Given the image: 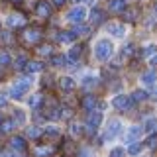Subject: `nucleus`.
Returning a JSON list of instances; mask_svg holds the SVG:
<instances>
[{"mask_svg": "<svg viewBox=\"0 0 157 157\" xmlns=\"http://www.w3.org/2000/svg\"><path fill=\"white\" fill-rule=\"evenodd\" d=\"M59 85H61V88H63L65 92H71L73 88H75V81H73L71 77H63L61 81H59Z\"/></svg>", "mask_w": 157, "mask_h": 157, "instance_id": "obj_22", "label": "nucleus"}, {"mask_svg": "<svg viewBox=\"0 0 157 157\" xmlns=\"http://www.w3.org/2000/svg\"><path fill=\"white\" fill-rule=\"evenodd\" d=\"M78 157H90V153H88V151H82V153L78 155Z\"/></svg>", "mask_w": 157, "mask_h": 157, "instance_id": "obj_48", "label": "nucleus"}, {"mask_svg": "<svg viewBox=\"0 0 157 157\" xmlns=\"http://www.w3.org/2000/svg\"><path fill=\"white\" fill-rule=\"evenodd\" d=\"M12 63V57H10L8 51H0V67H6Z\"/></svg>", "mask_w": 157, "mask_h": 157, "instance_id": "obj_27", "label": "nucleus"}, {"mask_svg": "<svg viewBox=\"0 0 157 157\" xmlns=\"http://www.w3.org/2000/svg\"><path fill=\"white\" fill-rule=\"evenodd\" d=\"M149 96H153V98H157V88H151V92H149Z\"/></svg>", "mask_w": 157, "mask_h": 157, "instance_id": "obj_47", "label": "nucleus"}, {"mask_svg": "<svg viewBox=\"0 0 157 157\" xmlns=\"http://www.w3.org/2000/svg\"><path fill=\"white\" fill-rule=\"evenodd\" d=\"M145 134H153V132L157 130V118H149V120L145 122Z\"/></svg>", "mask_w": 157, "mask_h": 157, "instance_id": "obj_25", "label": "nucleus"}, {"mask_svg": "<svg viewBox=\"0 0 157 157\" xmlns=\"http://www.w3.org/2000/svg\"><path fill=\"white\" fill-rule=\"evenodd\" d=\"M16 128V122L14 120H2L0 122V134H10Z\"/></svg>", "mask_w": 157, "mask_h": 157, "instance_id": "obj_19", "label": "nucleus"}, {"mask_svg": "<svg viewBox=\"0 0 157 157\" xmlns=\"http://www.w3.org/2000/svg\"><path fill=\"white\" fill-rule=\"evenodd\" d=\"M75 33H77V36H88V33H90V29H88L86 26H78L75 29Z\"/></svg>", "mask_w": 157, "mask_h": 157, "instance_id": "obj_36", "label": "nucleus"}, {"mask_svg": "<svg viewBox=\"0 0 157 157\" xmlns=\"http://www.w3.org/2000/svg\"><path fill=\"white\" fill-rule=\"evenodd\" d=\"M147 147H151V149H155V147H157V136H151L149 140H147Z\"/></svg>", "mask_w": 157, "mask_h": 157, "instance_id": "obj_39", "label": "nucleus"}, {"mask_svg": "<svg viewBox=\"0 0 157 157\" xmlns=\"http://www.w3.org/2000/svg\"><path fill=\"white\" fill-rule=\"evenodd\" d=\"M0 78H2V77H0Z\"/></svg>", "mask_w": 157, "mask_h": 157, "instance_id": "obj_52", "label": "nucleus"}, {"mask_svg": "<svg viewBox=\"0 0 157 157\" xmlns=\"http://www.w3.org/2000/svg\"><path fill=\"white\" fill-rule=\"evenodd\" d=\"M10 145H12L14 149H18V151H24V149H26V140L20 137V136H16V137L10 140Z\"/></svg>", "mask_w": 157, "mask_h": 157, "instance_id": "obj_21", "label": "nucleus"}, {"mask_svg": "<svg viewBox=\"0 0 157 157\" xmlns=\"http://www.w3.org/2000/svg\"><path fill=\"white\" fill-rule=\"evenodd\" d=\"M104 20H106V14L102 12V10L94 8L90 12V24H92V26H96V24H104Z\"/></svg>", "mask_w": 157, "mask_h": 157, "instance_id": "obj_13", "label": "nucleus"}, {"mask_svg": "<svg viewBox=\"0 0 157 157\" xmlns=\"http://www.w3.org/2000/svg\"><path fill=\"white\" fill-rule=\"evenodd\" d=\"M24 71H26L28 75H36V73L43 71V63L41 61H28L26 67H24Z\"/></svg>", "mask_w": 157, "mask_h": 157, "instance_id": "obj_11", "label": "nucleus"}, {"mask_svg": "<svg viewBox=\"0 0 157 157\" xmlns=\"http://www.w3.org/2000/svg\"><path fill=\"white\" fill-rule=\"evenodd\" d=\"M94 82H96L94 75H86L85 78H82V85H85V86H90V85H94Z\"/></svg>", "mask_w": 157, "mask_h": 157, "instance_id": "obj_32", "label": "nucleus"}, {"mask_svg": "<svg viewBox=\"0 0 157 157\" xmlns=\"http://www.w3.org/2000/svg\"><path fill=\"white\" fill-rule=\"evenodd\" d=\"M39 39H41V32L36 29V28H29V29L24 32V41L29 43V45H32V43H37Z\"/></svg>", "mask_w": 157, "mask_h": 157, "instance_id": "obj_7", "label": "nucleus"}, {"mask_svg": "<svg viewBox=\"0 0 157 157\" xmlns=\"http://www.w3.org/2000/svg\"><path fill=\"white\" fill-rule=\"evenodd\" d=\"M59 116H61L63 120H67V118H71V116H73V112L69 110V108H63V110H61V114H59Z\"/></svg>", "mask_w": 157, "mask_h": 157, "instance_id": "obj_40", "label": "nucleus"}, {"mask_svg": "<svg viewBox=\"0 0 157 157\" xmlns=\"http://www.w3.org/2000/svg\"><path fill=\"white\" fill-rule=\"evenodd\" d=\"M65 59H67V57H55V59H53V65H57V67L63 65V63H65Z\"/></svg>", "mask_w": 157, "mask_h": 157, "instance_id": "obj_41", "label": "nucleus"}, {"mask_svg": "<svg viewBox=\"0 0 157 157\" xmlns=\"http://www.w3.org/2000/svg\"><path fill=\"white\" fill-rule=\"evenodd\" d=\"M26 24V16H22V14H10V16L6 18V26L8 28H20Z\"/></svg>", "mask_w": 157, "mask_h": 157, "instance_id": "obj_8", "label": "nucleus"}, {"mask_svg": "<svg viewBox=\"0 0 157 157\" xmlns=\"http://www.w3.org/2000/svg\"><path fill=\"white\" fill-rule=\"evenodd\" d=\"M41 102H43V96L41 94H33L32 98H29V106L36 110V108H41Z\"/></svg>", "mask_w": 157, "mask_h": 157, "instance_id": "obj_26", "label": "nucleus"}, {"mask_svg": "<svg viewBox=\"0 0 157 157\" xmlns=\"http://www.w3.org/2000/svg\"><path fill=\"white\" fill-rule=\"evenodd\" d=\"M75 39H77V33L75 32H61L57 36V41L59 43H65V45H67V43H73Z\"/></svg>", "mask_w": 157, "mask_h": 157, "instance_id": "obj_15", "label": "nucleus"}, {"mask_svg": "<svg viewBox=\"0 0 157 157\" xmlns=\"http://www.w3.org/2000/svg\"><path fill=\"white\" fill-rule=\"evenodd\" d=\"M86 124H88V128H90V130H96V128L102 124V114H100L98 110H96V112H90V116H88Z\"/></svg>", "mask_w": 157, "mask_h": 157, "instance_id": "obj_10", "label": "nucleus"}, {"mask_svg": "<svg viewBox=\"0 0 157 157\" xmlns=\"http://www.w3.org/2000/svg\"><path fill=\"white\" fill-rule=\"evenodd\" d=\"M140 151H141V144H132L130 149H128V153L130 155H140Z\"/></svg>", "mask_w": 157, "mask_h": 157, "instance_id": "obj_31", "label": "nucleus"}, {"mask_svg": "<svg viewBox=\"0 0 157 157\" xmlns=\"http://www.w3.org/2000/svg\"><path fill=\"white\" fill-rule=\"evenodd\" d=\"M81 57H82V45H73L71 49H69V53H67V59H69L71 63H77Z\"/></svg>", "mask_w": 157, "mask_h": 157, "instance_id": "obj_12", "label": "nucleus"}, {"mask_svg": "<svg viewBox=\"0 0 157 157\" xmlns=\"http://www.w3.org/2000/svg\"><path fill=\"white\" fill-rule=\"evenodd\" d=\"M0 41L10 43V41H12V33H10V32H0Z\"/></svg>", "mask_w": 157, "mask_h": 157, "instance_id": "obj_38", "label": "nucleus"}, {"mask_svg": "<svg viewBox=\"0 0 157 157\" xmlns=\"http://www.w3.org/2000/svg\"><path fill=\"white\" fill-rule=\"evenodd\" d=\"M45 132H47L49 136H59V130H57V128H47Z\"/></svg>", "mask_w": 157, "mask_h": 157, "instance_id": "obj_42", "label": "nucleus"}, {"mask_svg": "<svg viewBox=\"0 0 157 157\" xmlns=\"http://www.w3.org/2000/svg\"><path fill=\"white\" fill-rule=\"evenodd\" d=\"M14 118H16L20 124H24V122H26V114H24L22 110H16V112H14ZM18 122H16V124H18Z\"/></svg>", "mask_w": 157, "mask_h": 157, "instance_id": "obj_34", "label": "nucleus"}, {"mask_svg": "<svg viewBox=\"0 0 157 157\" xmlns=\"http://www.w3.org/2000/svg\"><path fill=\"white\" fill-rule=\"evenodd\" d=\"M14 157H18V155H14Z\"/></svg>", "mask_w": 157, "mask_h": 157, "instance_id": "obj_51", "label": "nucleus"}, {"mask_svg": "<svg viewBox=\"0 0 157 157\" xmlns=\"http://www.w3.org/2000/svg\"><path fill=\"white\" fill-rule=\"evenodd\" d=\"M141 134H144V130H141L140 126H132L130 130L126 132V137H124L126 144H136V141L140 140V136H141Z\"/></svg>", "mask_w": 157, "mask_h": 157, "instance_id": "obj_6", "label": "nucleus"}, {"mask_svg": "<svg viewBox=\"0 0 157 157\" xmlns=\"http://www.w3.org/2000/svg\"><path fill=\"white\" fill-rule=\"evenodd\" d=\"M86 16H88V12H86L85 6H75L73 10L67 12V20L69 22H75V24H82Z\"/></svg>", "mask_w": 157, "mask_h": 157, "instance_id": "obj_3", "label": "nucleus"}, {"mask_svg": "<svg viewBox=\"0 0 157 157\" xmlns=\"http://www.w3.org/2000/svg\"><path fill=\"white\" fill-rule=\"evenodd\" d=\"M10 2H14V4H18V2H22V0H10Z\"/></svg>", "mask_w": 157, "mask_h": 157, "instance_id": "obj_49", "label": "nucleus"}, {"mask_svg": "<svg viewBox=\"0 0 157 157\" xmlns=\"http://www.w3.org/2000/svg\"><path fill=\"white\" fill-rule=\"evenodd\" d=\"M124 147H114V149L110 151V157H124Z\"/></svg>", "mask_w": 157, "mask_h": 157, "instance_id": "obj_33", "label": "nucleus"}, {"mask_svg": "<svg viewBox=\"0 0 157 157\" xmlns=\"http://www.w3.org/2000/svg\"><path fill=\"white\" fill-rule=\"evenodd\" d=\"M145 98H149V92L144 90V88H137V90L132 92V100L134 102H144Z\"/></svg>", "mask_w": 157, "mask_h": 157, "instance_id": "obj_20", "label": "nucleus"}, {"mask_svg": "<svg viewBox=\"0 0 157 157\" xmlns=\"http://www.w3.org/2000/svg\"><path fill=\"white\" fill-rule=\"evenodd\" d=\"M132 53H134V45H132V43H126L124 49H122V53H120V59H128Z\"/></svg>", "mask_w": 157, "mask_h": 157, "instance_id": "obj_28", "label": "nucleus"}, {"mask_svg": "<svg viewBox=\"0 0 157 157\" xmlns=\"http://www.w3.org/2000/svg\"><path fill=\"white\" fill-rule=\"evenodd\" d=\"M0 157H14V153H8V151H2V153H0Z\"/></svg>", "mask_w": 157, "mask_h": 157, "instance_id": "obj_46", "label": "nucleus"}, {"mask_svg": "<svg viewBox=\"0 0 157 157\" xmlns=\"http://www.w3.org/2000/svg\"><path fill=\"white\" fill-rule=\"evenodd\" d=\"M112 53H114V43H112L110 39L102 37V39H98V41L94 43V57H96V61H100V63L108 61V59L112 57Z\"/></svg>", "mask_w": 157, "mask_h": 157, "instance_id": "obj_1", "label": "nucleus"}, {"mask_svg": "<svg viewBox=\"0 0 157 157\" xmlns=\"http://www.w3.org/2000/svg\"><path fill=\"white\" fill-rule=\"evenodd\" d=\"M108 33H110L112 37H116V39L126 37V28H124V24H112V26L108 28Z\"/></svg>", "mask_w": 157, "mask_h": 157, "instance_id": "obj_9", "label": "nucleus"}, {"mask_svg": "<svg viewBox=\"0 0 157 157\" xmlns=\"http://www.w3.org/2000/svg\"><path fill=\"white\" fill-rule=\"evenodd\" d=\"M157 51V49H155V45H151V43H149V45H147V47H144V51H141V55H144L145 59H151V57H153V53Z\"/></svg>", "mask_w": 157, "mask_h": 157, "instance_id": "obj_29", "label": "nucleus"}, {"mask_svg": "<svg viewBox=\"0 0 157 157\" xmlns=\"http://www.w3.org/2000/svg\"><path fill=\"white\" fill-rule=\"evenodd\" d=\"M75 2H82V0H75Z\"/></svg>", "mask_w": 157, "mask_h": 157, "instance_id": "obj_50", "label": "nucleus"}, {"mask_svg": "<svg viewBox=\"0 0 157 157\" xmlns=\"http://www.w3.org/2000/svg\"><path fill=\"white\" fill-rule=\"evenodd\" d=\"M39 136H41V130H39V128H29V130H28V137H29V140H39Z\"/></svg>", "mask_w": 157, "mask_h": 157, "instance_id": "obj_30", "label": "nucleus"}, {"mask_svg": "<svg viewBox=\"0 0 157 157\" xmlns=\"http://www.w3.org/2000/svg\"><path fill=\"white\" fill-rule=\"evenodd\" d=\"M108 10H110V12H116V14H122L126 10V2L124 0H110Z\"/></svg>", "mask_w": 157, "mask_h": 157, "instance_id": "obj_17", "label": "nucleus"}, {"mask_svg": "<svg viewBox=\"0 0 157 157\" xmlns=\"http://www.w3.org/2000/svg\"><path fill=\"white\" fill-rule=\"evenodd\" d=\"M112 106L118 108V110H128V108H132V98H128L124 94H118L112 98Z\"/></svg>", "mask_w": 157, "mask_h": 157, "instance_id": "obj_4", "label": "nucleus"}, {"mask_svg": "<svg viewBox=\"0 0 157 157\" xmlns=\"http://www.w3.org/2000/svg\"><path fill=\"white\" fill-rule=\"evenodd\" d=\"M53 153V149L49 145H37L36 147V157H49Z\"/></svg>", "mask_w": 157, "mask_h": 157, "instance_id": "obj_23", "label": "nucleus"}, {"mask_svg": "<svg viewBox=\"0 0 157 157\" xmlns=\"http://www.w3.org/2000/svg\"><path fill=\"white\" fill-rule=\"evenodd\" d=\"M4 106H6V98L0 96V108H4Z\"/></svg>", "mask_w": 157, "mask_h": 157, "instance_id": "obj_45", "label": "nucleus"}, {"mask_svg": "<svg viewBox=\"0 0 157 157\" xmlns=\"http://www.w3.org/2000/svg\"><path fill=\"white\" fill-rule=\"evenodd\" d=\"M37 53H39V55H51L53 49H51V45H45V47H39Z\"/></svg>", "mask_w": 157, "mask_h": 157, "instance_id": "obj_37", "label": "nucleus"}, {"mask_svg": "<svg viewBox=\"0 0 157 157\" xmlns=\"http://www.w3.org/2000/svg\"><path fill=\"white\" fill-rule=\"evenodd\" d=\"M136 18H137L136 10H130L128 14H124V20H126V22H136Z\"/></svg>", "mask_w": 157, "mask_h": 157, "instance_id": "obj_35", "label": "nucleus"}, {"mask_svg": "<svg viewBox=\"0 0 157 157\" xmlns=\"http://www.w3.org/2000/svg\"><path fill=\"white\" fill-rule=\"evenodd\" d=\"M155 81H157V73L155 71H145L144 75H141V82H144L145 86L155 85Z\"/></svg>", "mask_w": 157, "mask_h": 157, "instance_id": "obj_18", "label": "nucleus"}, {"mask_svg": "<svg viewBox=\"0 0 157 157\" xmlns=\"http://www.w3.org/2000/svg\"><path fill=\"white\" fill-rule=\"evenodd\" d=\"M69 132H71L73 137H78V136H81V132H82V124H81V122H71Z\"/></svg>", "mask_w": 157, "mask_h": 157, "instance_id": "obj_24", "label": "nucleus"}, {"mask_svg": "<svg viewBox=\"0 0 157 157\" xmlns=\"http://www.w3.org/2000/svg\"><path fill=\"white\" fill-rule=\"evenodd\" d=\"M96 96L94 94H86V96H82V100H81V106L85 108V110H92V108L96 106Z\"/></svg>", "mask_w": 157, "mask_h": 157, "instance_id": "obj_16", "label": "nucleus"}, {"mask_svg": "<svg viewBox=\"0 0 157 157\" xmlns=\"http://www.w3.org/2000/svg\"><path fill=\"white\" fill-rule=\"evenodd\" d=\"M120 132H122V120H112L110 124H108V128H106L104 137L106 140H112V137H116Z\"/></svg>", "mask_w": 157, "mask_h": 157, "instance_id": "obj_5", "label": "nucleus"}, {"mask_svg": "<svg viewBox=\"0 0 157 157\" xmlns=\"http://www.w3.org/2000/svg\"><path fill=\"white\" fill-rule=\"evenodd\" d=\"M149 63H151V65H153V67H157V51L153 53V57L149 59Z\"/></svg>", "mask_w": 157, "mask_h": 157, "instance_id": "obj_43", "label": "nucleus"}, {"mask_svg": "<svg viewBox=\"0 0 157 157\" xmlns=\"http://www.w3.org/2000/svg\"><path fill=\"white\" fill-rule=\"evenodd\" d=\"M65 2H67V0H53V4H55V6H63Z\"/></svg>", "mask_w": 157, "mask_h": 157, "instance_id": "obj_44", "label": "nucleus"}, {"mask_svg": "<svg viewBox=\"0 0 157 157\" xmlns=\"http://www.w3.org/2000/svg\"><path fill=\"white\" fill-rule=\"evenodd\" d=\"M36 12H37V16H41V18H47L49 14H51V4H49V2H37V6H36Z\"/></svg>", "mask_w": 157, "mask_h": 157, "instance_id": "obj_14", "label": "nucleus"}, {"mask_svg": "<svg viewBox=\"0 0 157 157\" xmlns=\"http://www.w3.org/2000/svg\"><path fill=\"white\" fill-rule=\"evenodd\" d=\"M28 90H29V81L28 78H20V81H16L12 86L8 88V96L14 98V100H20V98L26 96Z\"/></svg>", "mask_w": 157, "mask_h": 157, "instance_id": "obj_2", "label": "nucleus"}]
</instances>
